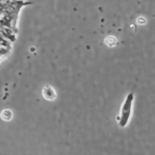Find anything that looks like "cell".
Segmentation results:
<instances>
[{
	"label": "cell",
	"instance_id": "1",
	"mask_svg": "<svg viewBox=\"0 0 155 155\" xmlns=\"http://www.w3.org/2000/svg\"><path fill=\"white\" fill-rule=\"evenodd\" d=\"M133 100V94L132 93H130L127 96V99L123 104L119 122V125L122 127H125L128 121V119L130 116Z\"/></svg>",
	"mask_w": 155,
	"mask_h": 155
}]
</instances>
